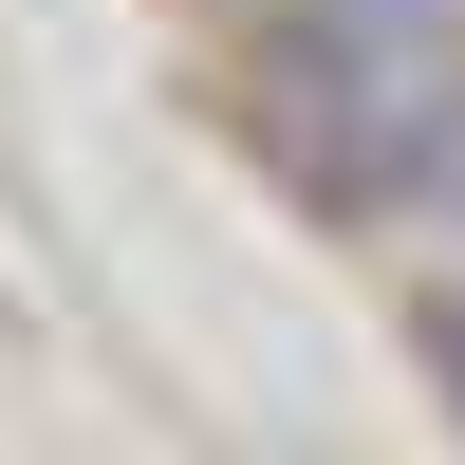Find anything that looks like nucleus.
<instances>
[{
    "label": "nucleus",
    "instance_id": "1",
    "mask_svg": "<svg viewBox=\"0 0 465 465\" xmlns=\"http://www.w3.org/2000/svg\"><path fill=\"white\" fill-rule=\"evenodd\" d=\"M429 372H447V410H465V280L429 298Z\"/></svg>",
    "mask_w": 465,
    "mask_h": 465
}]
</instances>
